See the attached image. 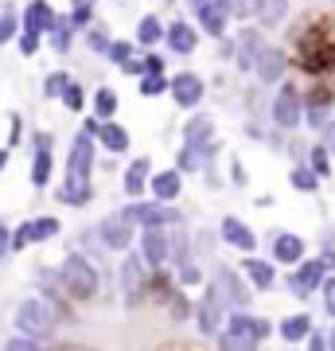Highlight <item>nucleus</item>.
<instances>
[{"label": "nucleus", "instance_id": "1", "mask_svg": "<svg viewBox=\"0 0 335 351\" xmlns=\"http://www.w3.org/2000/svg\"><path fill=\"white\" fill-rule=\"evenodd\" d=\"M98 129H101V121L94 117V113H90L86 121H82V129L75 133V141H71V152H66V168H62L59 191H55V199H59L62 207H75V211H82V207H90V199H94Z\"/></svg>", "mask_w": 335, "mask_h": 351}, {"label": "nucleus", "instance_id": "2", "mask_svg": "<svg viewBox=\"0 0 335 351\" xmlns=\"http://www.w3.org/2000/svg\"><path fill=\"white\" fill-rule=\"evenodd\" d=\"M293 66L304 71L308 78H327L335 75V27L327 20H308L304 27H297L293 36Z\"/></svg>", "mask_w": 335, "mask_h": 351}, {"label": "nucleus", "instance_id": "3", "mask_svg": "<svg viewBox=\"0 0 335 351\" xmlns=\"http://www.w3.org/2000/svg\"><path fill=\"white\" fill-rule=\"evenodd\" d=\"M55 274H59V285H62V293H66V301L86 304V301H94V297H98L101 274H98V265L90 262L86 254L71 250L59 265H55Z\"/></svg>", "mask_w": 335, "mask_h": 351}, {"label": "nucleus", "instance_id": "4", "mask_svg": "<svg viewBox=\"0 0 335 351\" xmlns=\"http://www.w3.org/2000/svg\"><path fill=\"white\" fill-rule=\"evenodd\" d=\"M12 328H16V336L47 343V339H55V332H59V313H55L43 297H24V301L12 308Z\"/></svg>", "mask_w": 335, "mask_h": 351}, {"label": "nucleus", "instance_id": "5", "mask_svg": "<svg viewBox=\"0 0 335 351\" xmlns=\"http://www.w3.org/2000/svg\"><path fill=\"white\" fill-rule=\"evenodd\" d=\"M149 265L140 254H121V265H117V289H121V304L129 313H137L140 304L149 301Z\"/></svg>", "mask_w": 335, "mask_h": 351}, {"label": "nucleus", "instance_id": "6", "mask_svg": "<svg viewBox=\"0 0 335 351\" xmlns=\"http://www.w3.org/2000/svg\"><path fill=\"white\" fill-rule=\"evenodd\" d=\"M129 223L145 230V226H184V211L175 203H156V199H129L121 207Z\"/></svg>", "mask_w": 335, "mask_h": 351}, {"label": "nucleus", "instance_id": "7", "mask_svg": "<svg viewBox=\"0 0 335 351\" xmlns=\"http://www.w3.org/2000/svg\"><path fill=\"white\" fill-rule=\"evenodd\" d=\"M226 316H230L226 301L219 297V289L207 281V285H203V293H199V301H195V328H199V336L214 339L226 328Z\"/></svg>", "mask_w": 335, "mask_h": 351}, {"label": "nucleus", "instance_id": "8", "mask_svg": "<svg viewBox=\"0 0 335 351\" xmlns=\"http://www.w3.org/2000/svg\"><path fill=\"white\" fill-rule=\"evenodd\" d=\"M269 117H273V125L285 129V133H293V129L304 121V94H300L297 82H281V86H277Z\"/></svg>", "mask_w": 335, "mask_h": 351}, {"label": "nucleus", "instance_id": "9", "mask_svg": "<svg viewBox=\"0 0 335 351\" xmlns=\"http://www.w3.org/2000/svg\"><path fill=\"white\" fill-rule=\"evenodd\" d=\"M211 285L219 289V297L226 301L230 313H242V308H249V301H253L249 281L238 274V269H230V265H214V269H211Z\"/></svg>", "mask_w": 335, "mask_h": 351}, {"label": "nucleus", "instance_id": "10", "mask_svg": "<svg viewBox=\"0 0 335 351\" xmlns=\"http://www.w3.org/2000/svg\"><path fill=\"white\" fill-rule=\"evenodd\" d=\"M62 234V219L59 215H36V219H24L20 226H12V254L27 250V246H39V242H51Z\"/></svg>", "mask_w": 335, "mask_h": 351}, {"label": "nucleus", "instance_id": "11", "mask_svg": "<svg viewBox=\"0 0 335 351\" xmlns=\"http://www.w3.org/2000/svg\"><path fill=\"white\" fill-rule=\"evenodd\" d=\"M94 234H98V242L106 246V250H113V254H129V246L137 242L140 230H137L133 223H129V219L121 215V207H117V211H110L98 226H94Z\"/></svg>", "mask_w": 335, "mask_h": 351}, {"label": "nucleus", "instance_id": "12", "mask_svg": "<svg viewBox=\"0 0 335 351\" xmlns=\"http://www.w3.org/2000/svg\"><path fill=\"white\" fill-rule=\"evenodd\" d=\"M168 246H172V226H145L137 234V254L152 274L168 265Z\"/></svg>", "mask_w": 335, "mask_h": 351}, {"label": "nucleus", "instance_id": "13", "mask_svg": "<svg viewBox=\"0 0 335 351\" xmlns=\"http://www.w3.org/2000/svg\"><path fill=\"white\" fill-rule=\"evenodd\" d=\"M323 277H327V269H323L320 258H304V262H300L297 269H288L285 285H288V293H293L297 301H308L312 293H320Z\"/></svg>", "mask_w": 335, "mask_h": 351}, {"label": "nucleus", "instance_id": "14", "mask_svg": "<svg viewBox=\"0 0 335 351\" xmlns=\"http://www.w3.org/2000/svg\"><path fill=\"white\" fill-rule=\"evenodd\" d=\"M288 51L277 47V43H265V51L258 55V66H253V78H258L261 86H281L288 75Z\"/></svg>", "mask_w": 335, "mask_h": 351}, {"label": "nucleus", "instance_id": "15", "mask_svg": "<svg viewBox=\"0 0 335 351\" xmlns=\"http://www.w3.org/2000/svg\"><path fill=\"white\" fill-rule=\"evenodd\" d=\"M51 145H55V137H51V133H43V129H39V133H32V188L36 191H43L51 184V172H55V152H51Z\"/></svg>", "mask_w": 335, "mask_h": 351}, {"label": "nucleus", "instance_id": "16", "mask_svg": "<svg viewBox=\"0 0 335 351\" xmlns=\"http://www.w3.org/2000/svg\"><path fill=\"white\" fill-rule=\"evenodd\" d=\"M168 94H172V101L179 110H199V101L207 98V82H203V75H195V71H179V75H172Z\"/></svg>", "mask_w": 335, "mask_h": 351}, {"label": "nucleus", "instance_id": "17", "mask_svg": "<svg viewBox=\"0 0 335 351\" xmlns=\"http://www.w3.org/2000/svg\"><path fill=\"white\" fill-rule=\"evenodd\" d=\"M332 106H335L332 86H327V82H316V86L304 94V121H308V129L320 133V129L332 121Z\"/></svg>", "mask_w": 335, "mask_h": 351}, {"label": "nucleus", "instance_id": "18", "mask_svg": "<svg viewBox=\"0 0 335 351\" xmlns=\"http://www.w3.org/2000/svg\"><path fill=\"white\" fill-rule=\"evenodd\" d=\"M261 51H265V36H261L258 24L242 27V32L234 36V63H238V71H242V75H253Z\"/></svg>", "mask_w": 335, "mask_h": 351}, {"label": "nucleus", "instance_id": "19", "mask_svg": "<svg viewBox=\"0 0 335 351\" xmlns=\"http://www.w3.org/2000/svg\"><path fill=\"white\" fill-rule=\"evenodd\" d=\"M304 258H308V242L300 239V234H293V230L273 234V242H269V262H273V265H288V269H297Z\"/></svg>", "mask_w": 335, "mask_h": 351}, {"label": "nucleus", "instance_id": "20", "mask_svg": "<svg viewBox=\"0 0 335 351\" xmlns=\"http://www.w3.org/2000/svg\"><path fill=\"white\" fill-rule=\"evenodd\" d=\"M219 234H223V242L226 246H234L238 254H253L258 250V234H253V226H249L246 219H238V215H223Z\"/></svg>", "mask_w": 335, "mask_h": 351}, {"label": "nucleus", "instance_id": "21", "mask_svg": "<svg viewBox=\"0 0 335 351\" xmlns=\"http://www.w3.org/2000/svg\"><path fill=\"white\" fill-rule=\"evenodd\" d=\"M242 277L249 281L253 293H269V289L277 285V265L269 262V258H253V254H246V258H242Z\"/></svg>", "mask_w": 335, "mask_h": 351}, {"label": "nucleus", "instance_id": "22", "mask_svg": "<svg viewBox=\"0 0 335 351\" xmlns=\"http://www.w3.org/2000/svg\"><path fill=\"white\" fill-rule=\"evenodd\" d=\"M199 36H203V32H199L191 20H172V24H168L164 43H168V51H172V55H195V51H199Z\"/></svg>", "mask_w": 335, "mask_h": 351}, {"label": "nucleus", "instance_id": "23", "mask_svg": "<svg viewBox=\"0 0 335 351\" xmlns=\"http://www.w3.org/2000/svg\"><path fill=\"white\" fill-rule=\"evenodd\" d=\"M149 195L156 203H175L179 195H184V172H175V168H160V172H152Z\"/></svg>", "mask_w": 335, "mask_h": 351}, {"label": "nucleus", "instance_id": "24", "mask_svg": "<svg viewBox=\"0 0 335 351\" xmlns=\"http://www.w3.org/2000/svg\"><path fill=\"white\" fill-rule=\"evenodd\" d=\"M20 24H24L27 32H39V36H51V32H55V24H59V12L51 8L47 0H27V8L20 12Z\"/></svg>", "mask_w": 335, "mask_h": 351}, {"label": "nucleus", "instance_id": "25", "mask_svg": "<svg viewBox=\"0 0 335 351\" xmlns=\"http://www.w3.org/2000/svg\"><path fill=\"white\" fill-rule=\"evenodd\" d=\"M149 180H152V160L149 156H137V160H129V168L121 176V191L129 199H140L149 191Z\"/></svg>", "mask_w": 335, "mask_h": 351}, {"label": "nucleus", "instance_id": "26", "mask_svg": "<svg viewBox=\"0 0 335 351\" xmlns=\"http://www.w3.org/2000/svg\"><path fill=\"white\" fill-rule=\"evenodd\" d=\"M199 20V32L203 36H211V39H226V27H230V16H226V8L219 4V0H207L203 8L195 12Z\"/></svg>", "mask_w": 335, "mask_h": 351}, {"label": "nucleus", "instance_id": "27", "mask_svg": "<svg viewBox=\"0 0 335 351\" xmlns=\"http://www.w3.org/2000/svg\"><path fill=\"white\" fill-rule=\"evenodd\" d=\"M316 332L308 313H293V316H281L277 320V336L285 339V343H308V336Z\"/></svg>", "mask_w": 335, "mask_h": 351}, {"label": "nucleus", "instance_id": "28", "mask_svg": "<svg viewBox=\"0 0 335 351\" xmlns=\"http://www.w3.org/2000/svg\"><path fill=\"white\" fill-rule=\"evenodd\" d=\"M164 36H168V24H164L156 12H149V16L137 20V39H133V43H137L140 51H152L156 43H164Z\"/></svg>", "mask_w": 335, "mask_h": 351}, {"label": "nucleus", "instance_id": "29", "mask_svg": "<svg viewBox=\"0 0 335 351\" xmlns=\"http://www.w3.org/2000/svg\"><path fill=\"white\" fill-rule=\"evenodd\" d=\"M288 12H293V4H288V0H258V12H253V20H258L261 32H269V27L285 24Z\"/></svg>", "mask_w": 335, "mask_h": 351}, {"label": "nucleus", "instance_id": "30", "mask_svg": "<svg viewBox=\"0 0 335 351\" xmlns=\"http://www.w3.org/2000/svg\"><path fill=\"white\" fill-rule=\"evenodd\" d=\"M129 129L121 125V121H101L98 129V149L113 152V156H121V152H129Z\"/></svg>", "mask_w": 335, "mask_h": 351}, {"label": "nucleus", "instance_id": "31", "mask_svg": "<svg viewBox=\"0 0 335 351\" xmlns=\"http://www.w3.org/2000/svg\"><path fill=\"white\" fill-rule=\"evenodd\" d=\"M187 262H195V250H191V234L184 226H172V246H168V265L172 269H184Z\"/></svg>", "mask_w": 335, "mask_h": 351}, {"label": "nucleus", "instance_id": "32", "mask_svg": "<svg viewBox=\"0 0 335 351\" xmlns=\"http://www.w3.org/2000/svg\"><path fill=\"white\" fill-rule=\"evenodd\" d=\"M121 110V98H117V90L113 86H98L94 90V101H90V113L98 117V121H113Z\"/></svg>", "mask_w": 335, "mask_h": 351}, {"label": "nucleus", "instance_id": "33", "mask_svg": "<svg viewBox=\"0 0 335 351\" xmlns=\"http://www.w3.org/2000/svg\"><path fill=\"white\" fill-rule=\"evenodd\" d=\"M288 184H293L300 195H316V191H320V176L312 172L308 164H293V168H288Z\"/></svg>", "mask_w": 335, "mask_h": 351}, {"label": "nucleus", "instance_id": "34", "mask_svg": "<svg viewBox=\"0 0 335 351\" xmlns=\"http://www.w3.org/2000/svg\"><path fill=\"white\" fill-rule=\"evenodd\" d=\"M214 348H219V351H261V343H258V339H249V336H242V332L223 328V332L214 336Z\"/></svg>", "mask_w": 335, "mask_h": 351}, {"label": "nucleus", "instance_id": "35", "mask_svg": "<svg viewBox=\"0 0 335 351\" xmlns=\"http://www.w3.org/2000/svg\"><path fill=\"white\" fill-rule=\"evenodd\" d=\"M51 51H59V55H71V47H75V27H71V20L66 16H59V24H55V32L47 36Z\"/></svg>", "mask_w": 335, "mask_h": 351}, {"label": "nucleus", "instance_id": "36", "mask_svg": "<svg viewBox=\"0 0 335 351\" xmlns=\"http://www.w3.org/2000/svg\"><path fill=\"white\" fill-rule=\"evenodd\" d=\"M20 12H16L12 4H4V8H0V47H4V43H12L16 36H20Z\"/></svg>", "mask_w": 335, "mask_h": 351}, {"label": "nucleus", "instance_id": "37", "mask_svg": "<svg viewBox=\"0 0 335 351\" xmlns=\"http://www.w3.org/2000/svg\"><path fill=\"white\" fill-rule=\"evenodd\" d=\"M75 8L66 12V20H71V27L75 32H86L90 24H94V0H71Z\"/></svg>", "mask_w": 335, "mask_h": 351}, {"label": "nucleus", "instance_id": "38", "mask_svg": "<svg viewBox=\"0 0 335 351\" xmlns=\"http://www.w3.org/2000/svg\"><path fill=\"white\" fill-rule=\"evenodd\" d=\"M312 168V172L320 176V180H327V176H332V152L323 149V145H312L308 149V160H304Z\"/></svg>", "mask_w": 335, "mask_h": 351}, {"label": "nucleus", "instance_id": "39", "mask_svg": "<svg viewBox=\"0 0 335 351\" xmlns=\"http://www.w3.org/2000/svg\"><path fill=\"white\" fill-rule=\"evenodd\" d=\"M168 86H172V78H168V75H145L137 82L140 98H160V94H168Z\"/></svg>", "mask_w": 335, "mask_h": 351}, {"label": "nucleus", "instance_id": "40", "mask_svg": "<svg viewBox=\"0 0 335 351\" xmlns=\"http://www.w3.org/2000/svg\"><path fill=\"white\" fill-rule=\"evenodd\" d=\"M82 36H86V47L94 51V55H110V43H113V39H110V32H106L101 24H90Z\"/></svg>", "mask_w": 335, "mask_h": 351}, {"label": "nucleus", "instance_id": "41", "mask_svg": "<svg viewBox=\"0 0 335 351\" xmlns=\"http://www.w3.org/2000/svg\"><path fill=\"white\" fill-rule=\"evenodd\" d=\"M137 43H133V39H113L110 43V55H106V59H110L113 66H125L129 63V59H133V55H137Z\"/></svg>", "mask_w": 335, "mask_h": 351}, {"label": "nucleus", "instance_id": "42", "mask_svg": "<svg viewBox=\"0 0 335 351\" xmlns=\"http://www.w3.org/2000/svg\"><path fill=\"white\" fill-rule=\"evenodd\" d=\"M226 8V16L230 20H253V12H258V0H219Z\"/></svg>", "mask_w": 335, "mask_h": 351}, {"label": "nucleus", "instance_id": "43", "mask_svg": "<svg viewBox=\"0 0 335 351\" xmlns=\"http://www.w3.org/2000/svg\"><path fill=\"white\" fill-rule=\"evenodd\" d=\"M43 39H47V36H39V32H27V27H20V36H16V47H20V55H24V59H32V55H39Z\"/></svg>", "mask_w": 335, "mask_h": 351}, {"label": "nucleus", "instance_id": "44", "mask_svg": "<svg viewBox=\"0 0 335 351\" xmlns=\"http://www.w3.org/2000/svg\"><path fill=\"white\" fill-rule=\"evenodd\" d=\"M59 101H62L71 113H82V106H86V90H82V82H75V78H71V86L62 90Z\"/></svg>", "mask_w": 335, "mask_h": 351}, {"label": "nucleus", "instance_id": "45", "mask_svg": "<svg viewBox=\"0 0 335 351\" xmlns=\"http://www.w3.org/2000/svg\"><path fill=\"white\" fill-rule=\"evenodd\" d=\"M168 313H172V320H187V316H195V304L187 301L184 289H175L172 301H168Z\"/></svg>", "mask_w": 335, "mask_h": 351}, {"label": "nucleus", "instance_id": "46", "mask_svg": "<svg viewBox=\"0 0 335 351\" xmlns=\"http://www.w3.org/2000/svg\"><path fill=\"white\" fill-rule=\"evenodd\" d=\"M71 86V75H62V71H51L43 78V98H62V90Z\"/></svg>", "mask_w": 335, "mask_h": 351}, {"label": "nucleus", "instance_id": "47", "mask_svg": "<svg viewBox=\"0 0 335 351\" xmlns=\"http://www.w3.org/2000/svg\"><path fill=\"white\" fill-rule=\"evenodd\" d=\"M175 285H179V289L203 285V269H199V262H187L184 269H175Z\"/></svg>", "mask_w": 335, "mask_h": 351}, {"label": "nucleus", "instance_id": "48", "mask_svg": "<svg viewBox=\"0 0 335 351\" xmlns=\"http://www.w3.org/2000/svg\"><path fill=\"white\" fill-rule=\"evenodd\" d=\"M320 297H323V313L335 320V274L323 277V285H320Z\"/></svg>", "mask_w": 335, "mask_h": 351}, {"label": "nucleus", "instance_id": "49", "mask_svg": "<svg viewBox=\"0 0 335 351\" xmlns=\"http://www.w3.org/2000/svg\"><path fill=\"white\" fill-rule=\"evenodd\" d=\"M24 141V117L20 113H8V149H16Z\"/></svg>", "mask_w": 335, "mask_h": 351}, {"label": "nucleus", "instance_id": "50", "mask_svg": "<svg viewBox=\"0 0 335 351\" xmlns=\"http://www.w3.org/2000/svg\"><path fill=\"white\" fill-rule=\"evenodd\" d=\"M0 351H43V343L24 339V336H12V339H4V348H0Z\"/></svg>", "mask_w": 335, "mask_h": 351}, {"label": "nucleus", "instance_id": "51", "mask_svg": "<svg viewBox=\"0 0 335 351\" xmlns=\"http://www.w3.org/2000/svg\"><path fill=\"white\" fill-rule=\"evenodd\" d=\"M12 254V226H8V219L0 215V262Z\"/></svg>", "mask_w": 335, "mask_h": 351}, {"label": "nucleus", "instance_id": "52", "mask_svg": "<svg viewBox=\"0 0 335 351\" xmlns=\"http://www.w3.org/2000/svg\"><path fill=\"white\" fill-rule=\"evenodd\" d=\"M145 75H164V55L145 51Z\"/></svg>", "mask_w": 335, "mask_h": 351}, {"label": "nucleus", "instance_id": "53", "mask_svg": "<svg viewBox=\"0 0 335 351\" xmlns=\"http://www.w3.org/2000/svg\"><path fill=\"white\" fill-rule=\"evenodd\" d=\"M121 75H133V78H145V55H133L129 63L121 66Z\"/></svg>", "mask_w": 335, "mask_h": 351}, {"label": "nucleus", "instance_id": "54", "mask_svg": "<svg viewBox=\"0 0 335 351\" xmlns=\"http://www.w3.org/2000/svg\"><path fill=\"white\" fill-rule=\"evenodd\" d=\"M320 145H323V149H327V152L335 156V117H332V121H327V125L320 129Z\"/></svg>", "mask_w": 335, "mask_h": 351}, {"label": "nucleus", "instance_id": "55", "mask_svg": "<svg viewBox=\"0 0 335 351\" xmlns=\"http://www.w3.org/2000/svg\"><path fill=\"white\" fill-rule=\"evenodd\" d=\"M308 351H327V332H312V336H308Z\"/></svg>", "mask_w": 335, "mask_h": 351}, {"label": "nucleus", "instance_id": "56", "mask_svg": "<svg viewBox=\"0 0 335 351\" xmlns=\"http://www.w3.org/2000/svg\"><path fill=\"white\" fill-rule=\"evenodd\" d=\"M230 180H234L238 188L246 184V168H242V160H230Z\"/></svg>", "mask_w": 335, "mask_h": 351}, {"label": "nucleus", "instance_id": "57", "mask_svg": "<svg viewBox=\"0 0 335 351\" xmlns=\"http://www.w3.org/2000/svg\"><path fill=\"white\" fill-rule=\"evenodd\" d=\"M8 160H12V149H8V145H0V172L8 168Z\"/></svg>", "mask_w": 335, "mask_h": 351}, {"label": "nucleus", "instance_id": "58", "mask_svg": "<svg viewBox=\"0 0 335 351\" xmlns=\"http://www.w3.org/2000/svg\"><path fill=\"white\" fill-rule=\"evenodd\" d=\"M327 351H335V324L327 328Z\"/></svg>", "mask_w": 335, "mask_h": 351}, {"label": "nucleus", "instance_id": "59", "mask_svg": "<svg viewBox=\"0 0 335 351\" xmlns=\"http://www.w3.org/2000/svg\"><path fill=\"white\" fill-rule=\"evenodd\" d=\"M187 4H191V12H199V8H203V4H207V0H187Z\"/></svg>", "mask_w": 335, "mask_h": 351}, {"label": "nucleus", "instance_id": "60", "mask_svg": "<svg viewBox=\"0 0 335 351\" xmlns=\"http://www.w3.org/2000/svg\"><path fill=\"white\" fill-rule=\"evenodd\" d=\"M0 8H4V4H0Z\"/></svg>", "mask_w": 335, "mask_h": 351}]
</instances>
